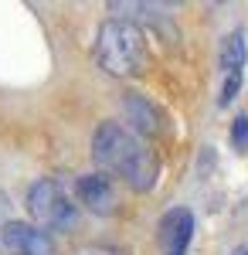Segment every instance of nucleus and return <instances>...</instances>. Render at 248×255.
Masks as SVG:
<instances>
[{
	"instance_id": "20e7f679",
	"label": "nucleus",
	"mask_w": 248,
	"mask_h": 255,
	"mask_svg": "<svg viewBox=\"0 0 248 255\" xmlns=\"http://www.w3.org/2000/svg\"><path fill=\"white\" fill-rule=\"evenodd\" d=\"M0 242L14 255H55V238L27 221H7L0 228Z\"/></svg>"
},
{
	"instance_id": "f03ea898",
	"label": "nucleus",
	"mask_w": 248,
	"mask_h": 255,
	"mask_svg": "<svg viewBox=\"0 0 248 255\" xmlns=\"http://www.w3.org/2000/svg\"><path fill=\"white\" fill-rule=\"evenodd\" d=\"M96 61L102 72L116 79H129L146 68V38L133 20L113 17L96 34Z\"/></svg>"
},
{
	"instance_id": "9d476101",
	"label": "nucleus",
	"mask_w": 248,
	"mask_h": 255,
	"mask_svg": "<svg viewBox=\"0 0 248 255\" xmlns=\"http://www.w3.org/2000/svg\"><path fill=\"white\" fill-rule=\"evenodd\" d=\"M231 139H235V146H238V150H245V146H248V119H245V116H238V119H235Z\"/></svg>"
},
{
	"instance_id": "423d86ee",
	"label": "nucleus",
	"mask_w": 248,
	"mask_h": 255,
	"mask_svg": "<svg viewBox=\"0 0 248 255\" xmlns=\"http://www.w3.org/2000/svg\"><path fill=\"white\" fill-rule=\"evenodd\" d=\"M156 238L163 255H187L194 238V215L187 208H170L156 225Z\"/></svg>"
},
{
	"instance_id": "f257e3e1",
	"label": "nucleus",
	"mask_w": 248,
	"mask_h": 255,
	"mask_svg": "<svg viewBox=\"0 0 248 255\" xmlns=\"http://www.w3.org/2000/svg\"><path fill=\"white\" fill-rule=\"evenodd\" d=\"M92 160L102 170L119 174L129 187L136 191H150L160 177V160L150 150L146 139H139L133 129H126L123 123H99L92 133Z\"/></svg>"
},
{
	"instance_id": "39448f33",
	"label": "nucleus",
	"mask_w": 248,
	"mask_h": 255,
	"mask_svg": "<svg viewBox=\"0 0 248 255\" xmlns=\"http://www.w3.org/2000/svg\"><path fill=\"white\" fill-rule=\"evenodd\" d=\"M123 113H126L129 123H133V133L139 139L163 136V129H167V116H163V109H160L153 99L139 96V92H126V96H123Z\"/></svg>"
},
{
	"instance_id": "6e6552de",
	"label": "nucleus",
	"mask_w": 248,
	"mask_h": 255,
	"mask_svg": "<svg viewBox=\"0 0 248 255\" xmlns=\"http://www.w3.org/2000/svg\"><path fill=\"white\" fill-rule=\"evenodd\" d=\"M245 61H248V44L242 31H231L221 38V48H218V65L225 75H242L245 72Z\"/></svg>"
},
{
	"instance_id": "f8f14e48",
	"label": "nucleus",
	"mask_w": 248,
	"mask_h": 255,
	"mask_svg": "<svg viewBox=\"0 0 248 255\" xmlns=\"http://www.w3.org/2000/svg\"><path fill=\"white\" fill-rule=\"evenodd\" d=\"M245 255H248V252H245Z\"/></svg>"
},
{
	"instance_id": "9b49d317",
	"label": "nucleus",
	"mask_w": 248,
	"mask_h": 255,
	"mask_svg": "<svg viewBox=\"0 0 248 255\" xmlns=\"http://www.w3.org/2000/svg\"><path fill=\"white\" fill-rule=\"evenodd\" d=\"M78 255H126L123 249H109V245H85L78 249Z\"/></svg>"
},
{
	"instance_id": "7ed1b4c3",
	"label": "nucleus",
	"mask_w": 248,
	"mask_h": 255,
	"mask_svg": "<svg viewBox=\"0 0 248 255\" xmlns=\"http://www.w3.org/2000/svg\"><path fill=\"white\" fill-rule=\"evenodd\" d=\"M27 211L34 218V225L38 228H72L75 225V204H72V197L65 194V187L58 184L55 177H41L31 184V191H27Z\"/></svg>"
},
{
	"instance_id": "1a4fd4ad",
	"label": "nucleus",
	"mask_w": 248,
	"mask_h": 255,
	"mask_svg": "<svg viewBox=\"0 0 248 255\" xmlns=\"http://www.w3.org/2000/svg\"><path fill=\"white\" fill-rule=\"evenodd\" d=\"M238 89H242V75H225V85L218 92V106H231L235 96H238Z\"/></svg>"
},
{
	"instance_id": "0eeeda50",
	"label": "nucleus",
	"mask_w": 248,
	"mask_h": 255,
	"mask_svg": "<svg viewBox=\"0 0 248 255\" xmlns=\"http://www.w3.org/2000/svg\"><path fill=\"white\" fill-rule=\"evenodd\" d=\"M78 201L92 211V215H113L116 211V191L106 174H82L75 180Z\"/></svg>"
}]
</instances>
